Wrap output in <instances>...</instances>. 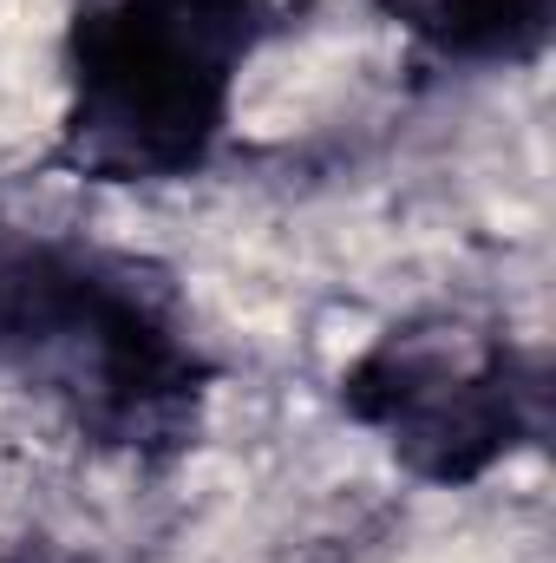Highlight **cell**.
<instances>
[{
  "label": "cell",
  "mask_w": 556,
  "mask_h": 563,
  "mask_svg": "<svg viewBox=\"0 0 556 563\" xmlns=\"http://www.w3.org/2000/svg\"><path fill=\"white\" fill-rule=\"evenodd\" d=\"M0 374L132 472L184 465L223 387L177 276L86 236H0Z\"/></svg>",
  "instance_id": "6da1fadb"
},
{
  "label": "cell",
  "mask_w": 556,
  "mask_h": 563,
  "mask_svg": "<svg viewBox=\"0 0 556 563\" xmlns=\"http://www.w3.org/2000/svg\"><path fill=\"white\" fill-rule=\"evenodd\" d=\"M321 0H73L46 170L92 190H164L216 164L243 79Z\"/></svg>",
  "instance_id": "7a4b0ae2"
},
{
  "label": "cell",
  "mask_w": 556,
  "mask_h": 563,
  "mask_svg": "<svg viewBox=\"0 0 556 563\" xmlns=\"http://www.w3.org/2000/svg\"><path fill=\"white\" fill-rule=\"evenodd\" d=\"M334 407L432 485L471 492L551 439V354L465 308L387 321L334 374Z\"/></svg>",
  "instance_id": "3957f363"
},
{
  "label": "cell",
  "mask_w": 556,
  "mask_h": 563,
  "mask_svg": "<svg viewBox=\"0 0 556 563\" xmlns=\"http://www.w3.org/2000/svg\"><path fill=\"white\" fill-rule=\"evenodd\" d=\"M425 66L531 73L556 40V0H380Z\"/></svg>",
  "instance_id": "277c9868"
},
{
  "label": "cell",
  "mask_w": 556,
  "mask_h": 563,
  "mask_svg": "<svg viewBox=\"0 0 556 563\" xmlns=\"http://www.w3.org/2000/svg\"><path fill=\"white\" fill-rule=\"evenodd\" d=\"M0 563H59V558H46V551H26V544H0Z\"/></svg>",
  "instance_id": "5b68a950"
}]
</instances>
